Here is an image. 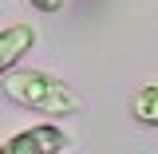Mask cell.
<instances>
[{
  "instance_id": "6da1fadb",
  "label": "cell",
  "mask_w": 158,
  "mask_h": 154,
  "mask_svg": "<svg viewBox=\"0 0 158 154\" xmlns=\"http://www.w3.org/2000/svg\"><path fill=\"white\" fill-rule=\"evenodd\" d=\"M4 99L12 107L24 111H36V115H79L83 111V95H79L71 83H63L52 71H40V67H24V71H8L4 75Z\"/></svg>"
},
{
  "instance_id": "7a4b0ae2",
  "label": "cell",
  "mask_w": 158,
  "mask_h": 154,
  "mask_svg": "<svg viewBox=\"0 0 158 154\" xmlns=\"http://www.w3.org/2000/svg\"><path fill=\"white\" fill-rule=\"evenodd\" d=\"M63 146H67V135L56 123H36L28 131H16L0 146V154H63Z\"/></svg>"
},
{
  "instance_id": "3957f363",
  "label": "cell",
  "mask_w": 158,
  "mask_h": 154,
  "mask_svg": "<svg viewBox=\"0 0 158 154\" xmlns=\"http://www.w3.org/2000/svg\"><path fill=\"white\" fill-rule=\"evenodd\" d=\"M36 40H40L36 28L24 24V20L8 24V28H0V75H8L12 67H20V59L36 48Z\"/></svg>"
},
{
  "instance_id": "277c9868",
  "label": "cell",
  "mask_w": 158,
  "mask_h": 154,
  "mask_svg": "<svg viewBox=\"0 0 158 154\" xmlns=\"http://www.w3.org/2000/svg\"><path fill=\"white\" fill-rule=\"evenodd\" d=\"M131 115H135V123H142V127H158V83L135 91V99H131Z\"/></svg>"
},
{
  "instance_id": "5b68a950",
  "label": "cell",
  "mask_w": 158,
  "mask_h": 154,
  "mask_svg": "<svg viewBox=\"0 0 158 154\" xmlns=\"http://www.w3.org/2000/svg\"><path fill=\"white\" fill-rule=\"evenodd\" d=\"M32 4V12H59L63 8V0H28Z\"/></svg>"
}]
</instances>
